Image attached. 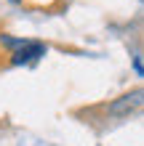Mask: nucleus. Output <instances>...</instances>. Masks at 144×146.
Returning <instances> with one entry per match:
<instances>
[{
    "mask_svg": "<svg viewBox=\"0 0 144 146\" xmlns=\"http://www.w3.org/2000/svg\"><path fill=\"white\" fill-rule=\"evenodd\" d=\"M133 69H136V74H141V56H133Z\"/></svg>",
    "mask_w": 144,
    "mask_h": 146,
    "instance_id": "nucleus-4",
    "label": "nucleus"
},
{
    "mask_svg": "<svg viewBox=\"0 0 144 146\" xmlns=\"http://www.w3.org/2000/svg\"><path fill=\"white\" fill-rule=\"evenodd\" d=\"M46 53H48V48L43 45V42H38V40H24V45L16 48L13 53H11V64H13V66L32 64V61H38V58L46 56Z\"/></svg>",
    "mask_w": 144,
    "mask_h": 146,
    "instance_id": "nucleus-1",
    "label": "nucleus"
},
{
    "mask_svg": "<svg viewBox=\"0 0 144 146\" xmlns=\"http://www.w3.org/2000/svg\"><path fill=\"white\" fill-rule=\"evenodd\" d=\"M11 3H21V0H11Z\"/></svg>",
    "mask_w": 144,
    "mask_h": 146,
    "instance_id": "nucleus-5",
    "label": "nucleus"
},
{
    "mask_svg": "<svg viewBox=\"0 0 144 146\" xmlns=\"http://www.w3.org/2000/svg\"><path fill=\"white\" fill-rule=\"evenodd\" d=\"M0 42H3L5 48L16 50V48H21V45H24V37H11V35H3V37H0Z\"/></svg>",
    "mask_w": 144,
    "mask_h": 146,
    "instance_id": "nucleus-3",
    "label": "nucleus"
},
{
    "mask_svg": "<svg viewBox=\"0 0 144 146\" xmlns=\"http://www.w3.org/2000/svg\"><path fill=\"white\" fill-rule=\"evenodd\" d=\"M139 104H141V90H133L131 96H123L117 104H112V106H109V111H112V114H128V111L136 109Z\"/></svg>",
    "mask_w": 144,
    "mask_h": 146,
    "instance_id": "nucleus-2",
    "label": "nucleus"
}]
</instances>
